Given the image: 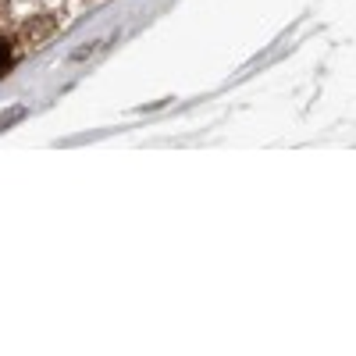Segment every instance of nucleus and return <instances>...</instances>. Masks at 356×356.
I'll return each mask as SVG.
<instances>
[{
	"mask_svg": "<svg viewBox=\"0 0 356 356\" xmlns=\"http://www.w3.org/2000/svg\"><path fill=\"white\" fill-rule=\"evenodd\" d=\"M11 61H15V50H11V43L4 36H0V75H8Z\"/></svg>",
	"mask_w": 356,
	"mask_h": 356,
	"instance_id": "2",
	"label": "nucleus"
},
{
	"mask_svg": "<svg viewBox=\"0 0 356 356\" xmlns=\"http://www.w3.org/2000/svg\"><path fill=\"white\" fill-rule=\"evenodd\" d=\"M57 29V18L54 15H43V18H36V22H29L25 25V43H33V47H40L50 33Z\"/></svg>",
	"mask_w": 356,
	"mask_h": 356,
	"instance_id": "1",
	"label": "nucleus"
}]
</instances>
